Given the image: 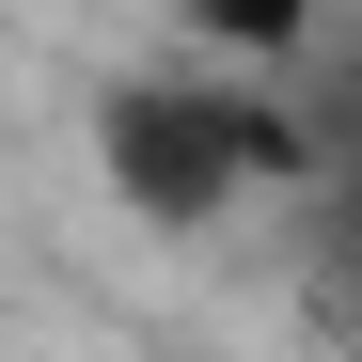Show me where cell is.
I'll list each match as a JSON object with an SVG mask.
<instances>
[{
	"label": "cell",
	"instance_id": "1",
	"mask_svg": "<svg viewBox=\"0 0 362 362\" xmlns=\"http://www.w3.org/2000/svg\"><path fill=\"white\" fill-rule=\"evenodd\" d=\"M95 158H110V189L158 236H205L221 205H252L268 173H299V127L252 110V95H205V79H142V95L95 110Z\"/></svg>",
	"mask_w": 362,
	"mask_h": 362
},
{
	"label": "cell",
	"instance_id": "2",
	"mask_svg": "<svg viewBox=\"0 0 362 362\" xmlns=\"http://www.w3.org/2000/svg\"><path fill=\"white\" fill-rule=\"evenodd\" d=\"M189 16H205V32L236 47V64H284V47L315 32V0H189Z\"/></svg>",
	"mask_w": 362,
	"mask_h": 362
}]
</instances>
